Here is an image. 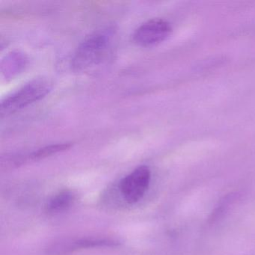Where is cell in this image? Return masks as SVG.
I'll use <instances>...</instances> for the list:
<instances>
[{
  "instance_id": "1",
  "label": "cell",
  "mask_w": 255,
  "mask_h": 255,
  "mask_svg": "<svg viewBox=\"0 0 255 255\" xmlns=\"http://www.w3.org/2000/svg\"><path fill=\"white\" fill-rule=\"evenodd\" d=\"M113 36V31L107 29L97 31L86 38L73 58L74 69L84 71L101 63L111 50Z\"/></svg>"
},
{
  "instance_id": "2",
  "label": "cell",
  "mask_w": 255,
  "mask_h": 255,
  "mask_svg": "<svg viewBox=\"0 0 255 255\" xmlns=\"http://www.w3.org/2000/svg\"><path fill=\"white\" fill-rule=\"evenodd\" d=\"M50 80L38 78L7 97L1 104V115L8 116L44 98L51 90Z\"/></svg>"
},
{
  "instance_id": "3",
  "label": "cell",
  "mask_w": 255,
  "mask_h": 255,
  "mask_svg": "<svg viewBox=\"0 0 255 255\" xmlns=\"http://www.w3.org/2000/svg\"><path fill=\"white\" fill-rule=\"evenodd\" d=\"M171 32L172 28L168 22L163 19L153 18L135 31L132 40L139 47H153L166 40Z\"/></svg>"
},
{
  "instance_id": "4",
  "label": "cell",
  "mask_w": 255,
  "mask_h": 255,
  "mask_svg": "<svg viewBox=\"0 0 255 255\" xmlns=\"http://www.w3.org/2000/svg\"><path fill=\"white\" fill-rule=\"evenodd\" d=\"M150 180V171L145 165L135 168L121 181L120 189L129 204L138 202L147 190Z\"/></svg>"
},
{
  "instance_id": "5",
  "label": "cell",
  "mask_w": 255,
  "mask_h": 255,
  "mask_svg": "<svg viewBox=\"0 0 255 255\" xmlns=\"http://www.w3.org/2000/svg\"><path fill=\"white\" fill-rule=\"evenodd\" d=\"M74 194L69 191L60 192L50 200L47 207V210L51 213H58L66 210L74 202Z\"/></svg>"
},
{
  "instance_id": "6",
  "label": "cell",
  "mask_w": 255,
  "mask_h": 255,
  "mask_svg": "<svg viewBox=\"0 0 255 255\" xmlns=\"http://www.w3.org/2000/svg\"><path fill=\"white\" fill-rule=\"evenodd\" d=\"M70 147H71V144H56V145L49 146V147L40 149L38 151L32 153L31 157L33 159H43V158L47 157V156H51V155L59 153V152L64 151V150L70 148Z\"/></svg>"
}]
</instances>
